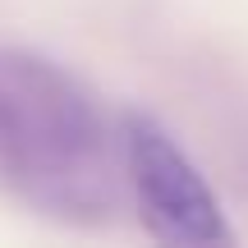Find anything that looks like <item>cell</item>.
Segmentation results:
<instances>
[{
    "label": "cell",
    "instance_id": "1",
    "mask_svg": "<svg viewBox=\"0 0 248 248\" xmlns=\"http://www.w3.org/2000/svg\"><path fill=\"white\" fill-rule=\"evenodd\" d=\"M0 179L60 221H106L124 193L120 129L64 64L0 46Z\"/></svg>",
    "mask_w": 248,
    "mask_h": 248
},
{
    "label": "cell",
    "instance_id": "2",
    "mask_svg": "<svg viewBox=\"0 0 248 248\" xmlns=\"http://www.w3.org/2000/svg\"><path fill=\"white\" fill-rule=\"evenodd\" d=\"M124 184L133 193L142 225L161 244H225L230 225L221 216L212 184L188 161V152L170 138L161 120L129 110L120 120Z\"/></svg>",
    "mask_w": 248,
    "mask_h": 248
}]
</instances>
